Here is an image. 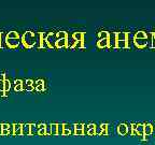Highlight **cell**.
Segmentation results:
<instances>
[{"mask_svg":"<svg viewBox=\"0 0 155 145\" xmlns=\"http://www.w3.org/2000/svg\"><path fill=\"white\" fill-rule=\"evenodd\" d=\"M5 42H7V45L9 46V47L15 48L19 43L18 34H17V32H15V31L10 32V34L7 36V40H5Z\"/></svg>","mask_w":155,"mask_h":145,"instance_id":"6da1fadb","label":"cell"},{"mask_svg":"<svg viewBox=\"0 0 155 145\" xmlns=\"http://www.w3.org/2000/svg\"><path fill=\"white\" fill-rule=\"evenodd\" d=\"M23 43L26 47H31L35 43H36V37L32 32H26V34L23 36L22 39Z\"/></svg>","mask_w":155,"mask_h":145,"instance_id":"7a4b0ae2","label":"cell"}]
</instances>
